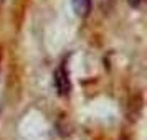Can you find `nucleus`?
Segmentation results:
<instances>
[{
  "mask_svg": "<svg viewBox=\"0 0 147 140\" xmlns=\"http://www.w3.org/2000/svg\"><path fill=\"white\" fill-rule=\"evenodd\" d=\"M73 10L81 18L88 17L91 12V0H73Z\"/></svg>",
  "mask_w": 147,
  "mask_h": 140,
  "instance_id": "obj_2",
  "label": "nucleus"
},
{
  "mask_svg": "<svg viewBox=\"0 0 147 140\" xmlns=\"http://www.w3.org/2000/svg\"><path fill=\"white\" fill-rule=\"evenodd\" d=\"M53 82H55V87L60 96H68L69 91H71V84H69V78H68V73L66 69L63 66H60L53 74Z\"/></svg>",
  "mask_w": 147,
  "mask_h": 140,
  "instance_id": "obj_1",
  "label": "nucleus"
},
{
  "mask_svg": "<svg viewBox=\"0 0 147 140\" xmlns=\"http://www.w3.org/2000/svg\"><path fill=\"white\" fill-rule=\"evenodd\" d=\"M140 2H142V0H127V3H129V5H131V7H134V8H137L140 5Z\"/></svg>",
  "mask_w": 147,
  "mask_h": 140,
  "instance_id": "obj_3",
  "label": "nucleus"
}]
</instances>
